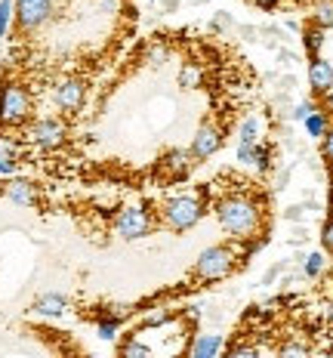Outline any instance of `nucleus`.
Here are the masks:
<instances>
[{
  "label": "nucleus",
  "instance_id": "obj_1",
  "mask_svg": "<svg viewBox=\"0 0 333 358\" xmlns=\"http://www.w3.org/2000/svg\"><path fill=\"white\" fill-rule=\"evenodd\" d=\"M216 220H219V229L225 235L238 238V241H244L247 235L256 232L259 226V210L253 201L241 198V195H232V198H222L216 204Z\"/></svg>",
  "mask_w": 333,
  "mask_h": 358
},
{
  "label": "nucleus",
  "instance_id": "obj_2",
  "mask_svg": "<svg viewBox=\"0 0 333 358\" xmlns=\"http://www.w3.org/2000/svg\"><path fill=\"white\" fill-rule=\"evenodd\" d=\"M204 216V201L201 195H173L167 198L164 204H161V220L167 222V229H173V232H185V229L198 226Z\"/></svg>",
  "mask_w": 333,
  "mask_h": 358
},
{
  "label": "nucleus",
  "instance_id": "obj_3",
  "mask_svg": "<svg viewBox=\"0 0 333 358\" xmlns=\"http://www.w3.org/2000/svg\"><path fill=\"white\" fill-rule=\"evenodd\" d=\"M235 263H238V259H235V250L216 244V248H207L201 257H198L195 275L201 281H222L235 272Z\"/></svg>",
  "mask_w": 333,
  "mask_h": 358
},
{
  "label": "nucleus",
  "instance_id": "obj_4",
  "mask_svg": "<svg viewBox=\"0 0 333 358\" xmlns=\"http://www.w3.org/2000/svg\"><path fill=\"white\" fill-rule=\"evenodd\" d=\"M28 111H31V96L22 84H6L0 90V124L3 127L25 124Z\"/></svg>",
  "mask_w": 333,
  "mask_h": 358
},
{
  "label": "nucleus",
  "instance_id": "obj_5",
  "mask_svg": "<svg viewBox=\"0 0 333 358\" xmlns=\"http://www.w3.org/2000/svg\"><path fill=\"white\" fill-rule=\"evenodd\" d=\"M114 232L124 238V241H136V238H145L151 232V216L142 207H124L114 220Z\"/></svg>",
  "mask_w": 333,
  "mask_h": 358
},
{
  "label": "nucleus",
  "instance_id": "obj_6",
  "mask_svg": "<svg viewBox=\"0 0 333 358\" xmlns=\"http://www.w3.org/2000/svg\"><path fill=\"white\" fill-rule=\"evenodd\" d=\"M53 16V0H16V22L25 31H34Z\"/></svg>",
  "mask_w": 333,
  "mask_h": 358
},
{
  "label": "nucleus",
  "instance_id": "obj_7",
  "mask_svg": "<svg viewBox=\"0 0 333 358\" xmlns=\"http://www.w3.org/2000/svg\"><path fill=\"white\" fill-rule=\"evenodd\" d=\"M219 148H222V130L216 124H201L195 133V139H191L188 152L195 161H207V158H213Z\"/></svg>",
  "mask_w": 333,
  "mask_h": 358
},
{
  "label": "nucleus",
  "instance_id": "obj_8",
  "mask_svg": "<svg viewBox=\"0 0 333 358\" xmlns=\"http://www.w3.org/2000/svg\"><path fill=\"white\" fill-rule=\"evenodd\" d=\"M191 152H185V148H173V152H167L164 158H161V170H164V179L167 182H182L185 176H188L191 170Z\"/></svg>",
  "mask_w": 333,
  "mask_h": 358
},
{
  "label": "nucleus",
  "instance_id": "obj_9",
  "mask_svg": "<svg viewBox=\"0 0 333 358\" xmlns=\"http://www.w3.org/2000/svg\"><path fill=\"white\" fill-rule=\"evenodd\" d=\"M28 136H31V143H37L40 148H56L65 139V127L59 121H53V117H43V121H37L31 127Z\"/></svg>",
  "mask_w": 333,
  "mask_h": 358
},
{
  "label": "nucleus",
  "instance_id": "obj_10",
  "mask_svg": "<svg viewBox=\"0 0 333 358\" xmlns=\"http://www.w3.org/2000/svg\"><path fill=\"white\" fill-rule=\"evenodd\" d=\"M84 93H87L84 80H77V78L62 80V84L56 87V106L62 111H77L80 102H84Z\"/></svg>",
  "mask_w": 333,
  "mask_h": 358
},
{
  "label": "nucleus",
  "instance_id": "obj_11",
  "mask_svg": "<svg viewBox=\"0 0 333 358\" xmlns=\"http://www.w3.org/2000/svg\"><path fill=\"white\" fill-rule=\"evenodd\" d=\"M309 87H312L315 96H324L333 87V65L321 56H312L309 62Z\"/></svg>",
  "mask_w": 333,
  "mask_h": 358
},
{
  "label": "nucleus",
  "instance_id": "obj_12",
  "mask_svg": "<svg viewBox=\"0 0 333 358\" xmlns=\"http://www.w3.org/2000/svg\"><path fill=\"white\" fill-rule=\"evenodd\" d=\"M222 349H225V337L222 334H201L191 346V355L195 358H216Z\"/></svg>",
  "mask_w": 333,
  "mask_h": 358
},
{
  "label": "nucleus",
  "instance_id": "obj_13",
  "mask_svg": "<svg viewBox=\"0 0 333 358\" xmlns=\"http://www.w3.org/2000/svg\"><path fill=\"white\" fill-rule=\"evenodd\" d=\"M68 309V300H65L62 294H43L34 300V312L37 315H47V318H56L62 315V312Z\"/></svg>",
  "mask_w": 333,
  "mask_h": 358
},
{
  "label": "nucleus",
  "instance_id": "obj_14",
  "mask_svg": "<svg viewBox=\"0 0 333 358\" xmlns=\"http://www.w3.org/2000/svg\"><path fill=\"white\" fill-rule=\"evenodd\" d=\"M6 195H10L16 204H25V207H31V204H37V192H34V185L31 182H10L6 185Z\"/></svg>",
  "mask_w": 333,
  "mask_h": 358
},
{
  "label": "nucleus",
  "instance_id": "obj_15",
  "mask_svg": "<svg viewBox=\"0 0 333 358\" xmlns=\"http://www.w3.org/2000/svg\"><path fill=\"white\" fill-rule=\"evenodd\" d=\"M259 133H262V124H259V117H244L241 127H238V143L256 145L259 143Z\"/></svg>",
  "mask_w": 333,
  "mask_h": 358
},
{
  "label": "nucleus",
  "instance_id": "obj_16",
  "mask_svg": "<svg viewBox=\"0 0 333 358\" xmlns=\"http://www.w3.org/2000/svg\"><path fill=\"white\" fill-rule=\"evenodd\" d=\"M302 124H306V133H309L312 139H321L324 133H327V127H330V124H327V115H324V111H318V108H315Z\"/></svg>",
  "mask_w": 333,
  "mask_h": 358
},
{
  "label": "nucleus",
  "instance_id": "obj_17",
  "mask_svg": "<svg viewBox=\"0 0 333 358\" xmlns=\"http://www.w3.org/2000/svg\"><path fill=\"white\" fill-rule=\"evenodd\" d=\"M204 84V71L198 65H182L179 69V87L182 90H198Z\"/></svg>",
  "mask_w": 333,
  "mask_h": 358
},
{
  "label": "nucleus",
  "instance_id": "obj_18",
  "mask_svg": "<svg viewBox=\"0 0 333 358\" xmlns=\"http://www.w3.org/2000/svg\"><path fill=\"white\" fill-rule=\"evenodd\" d=\"M302 43H306V53L309 56H321V47H324V28H306L302 34Z\"/></svg>",
  "mask_w": 333,
  "mask_h": 358
},
{
  "label": "nucleus",
  "instance_id": "obj_19",
  "mask_svg": "<svg viewBox=\"0 0 333 358\" xmlns=\"http://www.w3.org/2000/svg\"><path fill=\"white\" fill-rule=\"evenodd\" d=\"M312 22L318 28H324V31L333 28V3H321V6H318V10L312 13Z\"/></svg>",
  "mask_w": 333,
  "mask_h": 358
},
{
  "label": "nucleus",
  "instance_id": "obj_20",
  "mask_svg": "<svg viewBox=\"0 0 333 358\" xmlns=\"http://www.w3.org/2000/svg\"><path fill=\"white\" fill-rule=\"evenodd\" d=\"M324 272V253H309L306 257V275L309 278H318Z\"/></svg>",
  "mask_w": 333,
  "mask_h": 358
},
{
  "label": "nucleus",
  "instance_id": "obj_21",
  "mask_svg": "<svg viewBox=\"0 0 333 358\" xmlns=\"http://www.w3.org/2000/svg\"><path fill=\"white\" fill-rule=\"evenodd\" d=\"M13 10H16V3H13V0H0V37H3V34H6V28H10Z\"/></svg>",
  "mask_w": 333,
  "mask_h": 358
},
{
  "label": "nucleus",
  "instance_id": "obj_22",
  "mask_svg": "<svg viewBox=\"0 0 333 358\" xmlns=\"http://www.w3.org/2000/svg\"><path fill=\"white\" fill-rule=\"evenodd\" d=\"M121 355H127V358H145V355H151V349L133 340V343H124V346H121Z\"/></svg>",
  "mask_w": 333,
  "mask_h": 358
},
{
  "label": "nucleus",
  "instance_id": "obj_23",
  "mask_svg": "<svg viewBox=\"0 0 333 358\" xmlns=\"http://www.w3.org/2000/svg\"><path fill=\"white\" fill-rule=\"evenodd\" d=\"M167 56H170V50L164 47V43H154V47L148 50V62H151V65H164Z\"/></svg>",
  "mask_w": 333,
  "mask_h": 358
},
{
  "label": "nucleus",
  "instance_id": "obj_24",
  "mask_svg": "<svg viewBox=\"0 0 333 358\" xmlns=\"http://www.w3.org/2000/svg\"><path fill=\"white\" fill-rule=\"evenodd\" d=\"M238 164H253L256 158V145H247V143H238Z\"/></svg>",
  "mask_w": 333,
  "mask_h": 358
},
{
  "label": "nucleus",
  "instance_id": "obj_25",
  "mask_svg": "<svg viewBox=\"0 0 333 358\" xmlns=\"http://www.w3.org/2000/svg\"><path fill=\"white\" fill-rule=\"evenodd\" d=\"M321 244H324L327 253H333V216L324 222V229H321Z\"/></svg>",
  "mask_w": 333,
  "mask_h": 358
},
{
  "label": "nucleus",
  "instance_id": "obj_26",
  "mask_svg": "<svg viewBox=\"0 0 333 358\" xmlns=\"http://www.w3.org/2000/svg\"><path fill=\"white\" fill-rule=\"evenodd\" d=\"M99 337L102 340H114L117 337V322H114V318H108V322L99 324Z\"/></svg>",
  "mask_w": 333,
  "mask_h": 358
},
{
  "label": "nucleus",
  "instance_id": "obj_27",
  "mask_svg": "<svg viewBox=\"0 0 333 358\" xmlns=\"http://www.w3.org/2000/svg\"><path fill=\"white\" fill-rule=\"evenodd\" d=\"M324 143H321V152L324 158H327V164H333V127H327V133H324Z\"/></svg>",
  "mask_w": 333,
  "mask_h": 358
},
{
  "label": "nucleus",
  "instance_id": "obj_28",
  "mask_svg": "<svg viewBox=\"0 0 333 358\" xmlns=\"http://www.w3.org/2000/svg\"><path fill=\"white\" fill-rule=\"evenodd\" d=\"M312 111H315L312 102H299V106H296V111H293V121H306Z\"/></svg>",
  "mask_w": 333,
  "mask_h": 358
},
{
  "label": "nucleus",
  "instance_id": "obj_29",
  "mask_svg": "<svg viewBox=\"0 0 333 358\" xmlns=\"http://www.w3.org/2000/svg\"><path fill=\"white\" fill-rule=\"evenodd\" d=\"M281 355H309V346H296V343H284Z\"/></svg>",
  "mask_w": 333,
  "mask_h": 358
},
{
  "label": "nucleus",
  "instance_id": "obj_30",
  "mask_svg": "<svg viewBox=\"0 0 333 358\" xmlns=\"http://www.w3.org/2000/svg\"><path fill=\"white\" fill-rule=\"evenodd\" d=\"M228 355H235V358L238 355H259V349L256 346H232L228 349Z\"/></svg>",
  "mask_w": 333,
  "mask_h": 358
},
{
  "label": "nucleus",
  "instance_id": "obj_31",
  "mask_svg": "<svg viewBox=\"0 0 333 358\" xmlns=\"http://www.w3.org/2000/svg\"><path fill=\"white\" fill-rule=\"evenodd\" d=\"M13 170H16V161H13V158H3V155H0V173H13Z\"/></svg>",
  "mask_w": 333,
  "mask_h": 358
},
{
  "label": "nucleus",
  "instance_id": "obj_32",
  "mask_svg": "<svg viewBox=\"0 0 333 358\" xmlns=\"http://www.w3.org/2000/svg\"><path fill=\"white\" fill-rule=\"evenodd\" d=\"M238 31L244 34V41H256V28H250V25H241Z\"/></svg>",
  "mask_w": 333,
  "mask_h": 358
},
{
  "label": "nucleus",
  "instance_id": "obj_33",
  "mask_svg": "<svg viewBox=\"0 0 333 358\" xmlns=\"http://www.w3.org/2000/svg\"><path fill=\"white\" fill-rule=\"evenodd\" d=\"M250 3L262 6V10H272V6H278V3H281V0H250Z\"/></svg>",
  "mask_w": 333,
  "mask_h": 358
},
{
  "label": "nucleus",
  "instance_id": "obj_34",
  "mask_svg": "<svg viewBox=\"0 0 333 358\" xmlns=\"http://www.w3.org/2000/svg\"><path fill=\"white\" fill-rule=\"evenodd\" d=\"M324 108H327L330 115H333V87L327 90V93H324Z\"/></svg>",
  "mask_w": 333,
  "mask_h": 358
},
{
  "label": "nucleus",
  "instance_id": "obj_35",
  "mask_svg": "<svg viewBox=\"0 0 333 358\" xmlns=\"http://www.w3.org/2000/svg\"><path fill=\"white\" fill-rule=\"evenodd\" d=\"M176 6H179V0H164V10H170V13H173Z\"/></svg>",
  "mask_w": 333,
  "mask_h": 358
}]
</instances>
